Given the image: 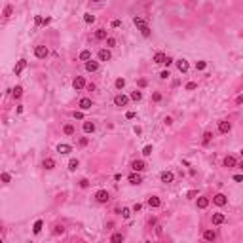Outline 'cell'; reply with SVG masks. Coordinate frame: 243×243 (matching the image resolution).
<instances>
[{
    "mask_svg": "<svg viewBox=\"0 0 243 243\" xmlns=\"http://www.w3.org/2000/svg\"><path fill=\"white\" fill-rule=\"evenodd\" d=\"M78 107L82 108V110H90V108L93 107V101L90 99V97H84V99H80V103H78Z\"/></svg>",
    "mask_w": 243,
    "mask_h": 243,
    "instance_id": "ba28073f",
    "label": "cell"
},
{
    "mask_svg": "<svg viewBox=\"0 0 243 243\" xmlns=\"http://www.w3.org/2000/svg\"><path fill=\"white\" fill-rule=\"evenodd\" d=\"M91 2H101V0H91Z\"/></svg>",
    "mask_w": 243,
    "mask_h": 243,
    "instance_id": "91938a15",
    "label": "cell"
},
{
    "mask_svg": "<svg viewBox=\"0 0 243 243\" xmlns=\"http://www.w3.org/2000/svg\"><path fill=\"white\" fill-rule=\"evenodd\" d=\"M131 169H133V171H144V169H146V163H144V161L143 160H135V161H133V163H131Z\"/></svg>",
    "mask_w": 243,
    "mask_h": 243,
    "instance_id": "30bf717a",
    "label": "cell"
},
{
    "mask_svg": "<svg viewBox=\"0 0 243 243\" xmlns=\"http://www.w3.org/2000/svg\"><path fill=\"white\" fill-rule=\"evenodd\" d=\"M72 116H74L76 120H82V118H84V114H82V112H74V114H72Z\"/></svg>",
    "mask_w": 243,
    "mask_h": 243,
    "instance_id": "f5cc1de1",
    "label": "cell"
},
{
    "mask_svg": "<svg viewBox=\"0 0 243 243\" xmlns=\"http://www.w3.org/2000/svg\"><path fill=\"white\" fill-rule=\"evenodd\" d=\"M203 239H205V241H215V239H217V234H215V230H205V232H203Z\"/></svg>",
    "mask_w": 243,
    "mask_h": 243,
    "instance_id": "2e32d148",
    "label": "cell"
},
{
    "mask_svg": "<svg viewBox=\"0 0 243 243\" xmlns=\"http://www.w3.org/2000/svg\"><path fill=\"white\" fill-rule=\"evenodd\" d=\"M87 84H86V80H84V76H76L74 78V82H72V87H74L76 91H80V90H84Z\"/></svg>",
    "mask_w": 243,
    "mask_h": 243,
    "instance_id": "277c9868",
    "label": "cell"
},
{
    "mask_svg": "<svg viewBox=\"0 0 243 243\" xmlns=\"http://www.w3.org/2000/svg\"><path fill=\"white\" fill-rule=\"evenodd\" d=\"M114 86H116V90H124V86H125V80L124 78H118L114 82Z\"/></svg>",
    "mask_w": 243,
    "mask_h": 243,
    "instance_id": "836d02e7",
    "label": "cell"
},
{
    "mask_svg": "<svg viewBox=\"0 0 243 243\" xmlns=\"http://www.w3.org/2000/svg\"><path fill=\"white\" fill-rule=\"evenodd\" d=\"M63 131H65V135H74V127H72L70 124H67V125H65V127H63Z\"/></svg>",
    "mask_w": 243,
    "mask_h": 243,
    "instance_id": "1f68e13d",
    "label": "cell"
},
{
    "mask_svg": "<svg viewBox=\"0 0 243 243\" xmlns=\"http://www.w3.org/2000/svg\"><path fill=\"white\" fill-rule=\"evenodd\" d=\"M135 116H137L135 112H133V110H129L127 114H125V118H127V120H133V118H135Z\"/></svg>",
    "mask_w": 243,
    "mask_h": 243,
    "instance_id": "f907efd6",
    "label": "cell"
},
{
    "mask_svg": "<svg viewBox=\"0 0 243 243\" xmlns=\"http://www.w3.org/2000/svg\"><path fill=\"white\" fill-rule=\"evenodd\" d=\"M152 99L156 101V103H158V101H161V93H158V91H156V93H152Z\"/></svg>",
    "mask_w": 243,
    "mask_h": 243,
    "instance_id": "c3c4849f",
    "label": "cell"
},
{
    "mask_svg": "<svg viewBox=\"0 0 243 243\" xmlns=\"http://www.w3.org/2000/svg\"><path fill=\"white\" fill-rule=\"evenodd\" d=\"M110 25H112V29H118V27L122 25V21H120V19H114V21H112Z\"/></svg>",
    "mask_w": 243,
    "mask_h": 243,
    "instance_id": "7dc6e473",
    "label": "cell"
},
{
    "mask_svg": "<svg viewBox=\"0 0 243 243\" xmlns=\"http://www.w3.org/2000/svg\"><path fill=\"white\" fill-rule=\"evenodd\" d=\"M95 200L99 201V203H107V201L110 200V194H108L107 190H99V192L95 194Z\"/></svg>",
    "mask_w": 243,
    "mask_h": 243,
    "instance_id": "7a4b0ae2",
    "label": "cell"
},
{
    "mask_svg": "<svg viewBox=\"0 0 243 243\" xmlns=\"http://www.w3.org/2000/svg\"><path fill=\"white\" fill-rule=\"evenodd\" d=\"M213 203L218 205V207H224V205L228 203V198H226L224 194H217V196H213Z\"/></svg>",
    "mask_w": 243,
    "mask_h": 243,
    "instance_id": "3957f363",
    "label": "cell"
},
{
    "mask_svg": "<svg viewBox=\"0 0 243 243\" xmlns=\"http://www.w3.org/2000/svg\"><path fill=\"white\" fill-rule=\"evenodd\" d=\"M196 87H198V84H196V82H188V84H186V90H188V91L196 90Z\"/></svg>",
    "mask_w": 243,
    "mask_h": 243,
    "instance_id": "7bdbcfd3",
    "label": "cell"
},
{
    "mask_svg": "<svg viewBox=\"0 0 243 243\" xmlns=\"http://www.w3.org/2000/svg\"><path fill=\"white\" fill-rule=\"evenodd\" d=\"M236 165H237V161H236L234 156H226L224 158V167H236Z\"/></svg>",
    "mask_w": 243,
    "mask_h": 243,
    "instance_id": "ac0fdd59",
    "label": "cell"
},
{
    "mask_svg": "<svg viewBox=\"0 0 243 243\" xmlns=\"http://www.w3.org/2000/svg\"><path fill=\"white\" fill-rule=\"evenodd\" d=\"M133 23H135V27H139V29L146 25V23H144V19H141V17H133Z\"/></svg>",
    "mask_w": 243,
    "mask_h": 243,
    "instance_id": "d6a6232c",
    "label": "cell"
},
{
    "mask_svg": "<svg viewBox=\"0 0 243 243\" xmlns=\"http://www.w3.org/2000/svg\"><path fill=\"white\" fill-rule=\"evenodd\" d=\"M171 63H173V59H171V57H169V55H167V59H165V63H163V65H167V67H169V65H171Z\"/></svg>",
    "mask_w": 243,
    "mask_h": 243,
    "instance_id": "6f0895ef",
    "label": "cell"
},
{
    "mask_svg": "<svg viewBox=\"0 0 243 243\" xmlns=\"http://www.w3.org/2000/svg\"><path fill=\"white\" fill-rule=\"evenodd\" d=\"M141 99H143V93H141V91H131V101H141Z\"/></svg>",
    "mask_w": 243,
    "mask_h": 243,
    "instance_id": "4dcf8cb0",
    "label": "cell"
},
{
    "mask_svg": "<svg viewBox=\"0 0 243 243\" xmlns=\"http://www.w3.org/2000/svg\"><path fill=\"white\" fill-rule=\"evenodd\" d=\"M118 213H122V217H124V218H129V215H131V211H129L127 207H124V209H118Z\"/></svg>",
    "mask_w": 243,
    "mask_h": 243,
    "instance_id": "f35d334b",
    "label": "cell"
},
{
    "mask_svg": "<svg viewBox=\"0 0 243 243\" xmlns=\"http://www.w3.org/2000/svg\"><path fill=\"white\" fill-rule=\"evenodd\" d=\"M84 21H86V23H93V21H95V15H91V14H84Z\"/></svg>",
    "mask_w": 243,
    "mask_h": 243,
    "instance_id": "ab89813d",
    "label": "cell"
},
{
    "mask_svg": "<svg viewBox=\"0 0 243 243\" xmlns=\"http://www.w3.org/2000/svg\"><path fill=\"white\" fill-rule=\"evenodd\" d=\"M141 209H143V205H141V203H135V205H133V211H135V213H139Z\"/></svg>",
    "mask_w": 243,
    "mask_h": 243,
    "instance_id": "816d5d0a",
    "label": "cell"
},
{
    "mask_svg": "<svg viewBox=\"0 0 243 243\" xmlns=\"http://www.w3.org/2000/svg\"><path fill=\"white\" fill-rule=\"evenodd\" d=\"M177 68H179L180 72H186V70H188V68H190L188 61H186V59H179V61H177Z\"/></svg>",
    "mask_w": 243,
    "mask_h": 243,
    "instance_id": "5bb4252c",
    "label": "cell"
},
{
    "mask_svg": "<svg viewBox=\"0 0 243 243\" xmlns=\"http://www.w3.org/2000/svg\"><path fill=\"white\" fill-rule=\"evenodd\" d=\"M143 154H144V156H150V154H152V144H146V146L143 148Z\"/></svg>",
    "mask_w": 243,
    "mask_h": 243,
    "instance_id": "b9f144b4",
    "label": "cell"
},
{
    "mask_svg": "<svg viewBox=\"0 0 243 243\" xmlns=\"http://www.w3.org/2000/svg\"><path fill=\"white\" fill-rule=\"evenodd\" d=\"M141 34H143L144 36V38H148V36H150V27H148V25H144V27H141Z\"/></svg>",
    "mask_w": 243,
    "mask_h": 243,
    "instance_id": "f546056e",
    "label": "cell"
},
{
    "mask_svg": "<svg viewBox=\"0 0 243 243\" xmlns=\"http://www.w3.org/2000/svg\"><path fill=\"white\" fill-rule=\"evenodd\" d=\"M205 67H207V61H198L196 63V70H205Z\"/></svg>",
    "mask_w": 243,
    "mask_h": 243,
    "instance_id": "e575fe53",
    "label": "cell"
},
{
    "mask_svg": "<svg viewBox=\"0 0 243 243\" xmlns=\"http://www.w3.org/2000/svg\"><path fill=\"white\" fill-rule=\"evenodd\" d=\"M165 59H167V55H165V53H161V51H158V53L156 55H154V63H156V65H163L165 63Z\"/></svg>",
    "mask_w": 243,
    "mask_h": 243,
    "instance_id": "4fadbf2b",
    "label": "cell"
},
{
    "mask_svg": "<svg viewBox=\"0 0 243 243\" xmlns=\"http://www.w3.org/2000/svg\"><path fill=\"white\" fill-rule=\"evenodd\" d=\"M42 226H44L42 220H36L34 226H32V232H34V234H40V232H42Z\"/></svg>",
    "mask_w": 243,
    "mask_h": 243,
    "instance_id": "83f0119b",
    "label": "cell"
},
{
    "mask_svg": "<svg viewBox=\"0 0 243 243\" xmlns=\"http://www.w3.org/2000/svg\"><path fill=\"white\" fill-rule=\"evenodd\" d=\"M10 179H11V177L8 175V173H2V182H4V184H8V182H10Z\"/></svg>",
    "mask_w": 243,
    "mask_h": 243,
    "instance_id": "bcb514c9",
    "label": "cell"
},
{
    "mask_svg": "<svg viewBox=\"0 0 243 243\" xmlns=\"http://www.w3.org/2000/svg\"><path fill=\"white\" fill-rule=\"evenodd\" d=\"M80 144H82V146H86V144H87V139H86V137H82V139H80Z\"/></svg>",
    "mask_w": 243,
    "mask_h": 243,
    "instance_id": "9f6ffc18",
    "label": "cell"
},
{
    "mask_svg": "<svg viewBox=\"0 0 243 243\" xmlns=\"http://www.w3.org/2000/svg\"><path fill=\"white\" fill-rule=\"evenodd\" d=\"M11 95H14V99H19V97L23 95V87L21 86H15L14 90H11Z\"/></svg>",
    "mask_w": 243,
    "mask_h": 243,
    "instance_id": "484cf974",
    "label": "cell"
},
{
    "mask_svg": "<svg viewBox=\"0 0 243 243\" xmlns=\"http://www.w3.org/2000/svg\"><path fill=\"white\" fill-rule=\"evenodd\" d=\"M57 152L59 154H68V152H72V146H70V144H59Z\"/></svg>",
    "mask_w": 243,
    "mask_h": 243,
    "instance_id": "603a6c76",
    "label": "cell"
},
{
    "mask_svg": "<svg viewBox=\"0 0 243 243\" xmlns=\"http://www.w3.org/2000/svg\"><path fill=\"white\" fill-rule=\"evenodd\" d=\"M211 139H213V133L211 131H205L203 133V141H201V143H203V146H207V144L211 143Z\"/></svg>",
    "mask_w": 243,
    "mask_h": 243,
    "instance_id": "4316f807",
    "label": "cell"
},
{
    "mask_svg": "<svg viewBox=\"0 0 243 243\" xmlns=\"http://www.w3.org/2000/svg\"><path fill=\"white\" fill-rule=\"evenodd\" d=\"M68 169H70V171H76V169H78V160H70L68 161Z\"/></svg>",
    "mask_w": 243,
    "mask_h": 243,
    "instance_id": "d590c367",
    "label": "cell"
},
{
    "mask_svg": "<svg viewBox=\"0 0 243 243\" xmlns=\"http://www.w3.org/2000/svg\"><path fill=\"white\" fill-rule=\"evenodd\" d=\"M110 241L112 243H122V241H124V234H112Z\"/></svg>",
    "mask_w": 243,
    "mask_h": 243,
    "instance_id": "f1b7e54d",
    "label": "cell"
},
{
    "mask_svg": "<svg viewBox=\"0 0 243 243\" xmlns=\"http://www.w3.org/2000/svg\"><path fill=\"white\" fill-rule=\"evenodd\" d=\"M34 55H36L38 59H46L48 55H50V50H48L46 46H36V48H34Z\"/></svg>",
    "mask_w": 243,
    "mask_h": 243,
    "instance_id": "6da1fadb",
    "label": "cell"
},
{
    "mask_svg": "<svg viewBox=\"0 0 243 243\" xmlns=\"http://www.w3.org/2000/svg\"><path fill=\"white\" fill-rule=\"evenodd\" d=\"M207 205H209V198H205V196L198 198V207H200V209H205Z\"/></svg>",
    "mask_w": 243,
    "mask_h": 243,
    "instance_id": "7402d4cb",
    "label": "cell"
},
{
    "mask_svg": "<svg viewBox=\"0 0 243 243\" xmlns=\"http://www.w3.org/2000/svg\"><path fill=\"white\" fill-rule=\"evenodd\" d=\"M160 179H161V182L169 184V182H173V180H175V175H173L171 171H163V173L160 175Z\"/></svg>",
    "mask_w": 243,
    "mask_h": 243,
    "instance_id": "8fae6325",
    "label": "cell"
},
{
    "mask_svg": "<svg viewBox=\"0 0 243 243\" xmlns=\"http://www.w3.org/2000/svg\"><path fill=\"white\" fill-rule=\"evenodd\" d=\"M80 186H82V188H87V186H90V180H87V179H82V180H80Z\"/></svg>",
    "mask_w": 243,
    "mask_h": 243,
    "instance_id": "681fc988",
    "label": "cell"
},
{
    "mask_svg": "<svg viewBox=\"0 0 243 243\" xmlns=\"http://www.w3.org/2000/svg\"><path fill=\"white\" fill-rule=\"evenodd\" d=\"M80 61H91V51L90 50H84V51H80Z\"/></svg>",
    "mask_w": 243,
    "mask_h": 243,
    "instance_id": "cb8c5ba5",
    "label": "cell"
},
{
    "mask_svg": "<svg viewBox=\"0 0 243 243\" xmlns=\"http://www.w3.org/2000/svg\"><path fill=\"white\" fill-rule=\"evenodd\" d=\"M63 232H65V226L63 224H57L53 228V234H55V236H59V234H63Z\"/></svg>",
    "mask_w": 243,
    "mask_h": 243,
    "instance_id": "74e56055",
    "label": "cell"
},
{
    "mask_svg": "<svg viewBox=\"0 0 243 243\" xmlns=\"http://www.w3.org/2000/svg\"><path fill=\"white\" fill-rule=\"evenodd\" d=\"M108 36H107V31L104 29H97L95 31V40H107Z\"/></svg>",
    "mask_w": 243,
    "mask_h": 243,
    "instance_id": "44dd1931",
    "label": "cell"
},
{
    "mask_svg": "<svg viewBox=\"0 0 243 243\" xmlns=\"http://www.w3.org/2000/svg\"><path fill=\"white\" fill-rule=\"evenodd\" d=\"M241 156H243V150H241Z\"/></svg>",
    "mask_w": 243,
    "mask_h": 243,
    "instance_id": "94428289",
    "label": "cell"
},
{
    "mask_svg": "<svg viewBox=\"0 0 243 243\" xmlns=\"http://www.w3.org/2000/svg\"><path fill=\"white\" fill-rule=\"evenodd\" d=\"M97 57H99V61H110L112 59V53H110V50H107V48H103V50H99V53H97Z\"/></svg>",
    "mask_w": 243,
    "mask_h": 243,
    "instance_id": "8992f818",
    "label": "cell"
},
{
    "mask_svg": "<svg viewBox=\"0 0 243 243\" xmlns=\"http://www.w3.org/2000/svg\"><path fill=\"white\" fill-rule=\"evenodd\" d=\"M82 127H84V133H93V131H95V124H93L91 120L84 122V125H82Z\"/></svg>",
    "mask_w": 243,
    "mask_h": 243,
    "instance_id": "9a60e30c",
    "label": "cell"
},
{
    "mask_svg": "<svg viewBox=\"0 0 243 243\" xmlns=\"http://www.w3.org/2000/svg\"><path fill=\"white\" fill-rule=\"evenodd\" d=\"M25 67H27V61H25V59H19V61H17V67H15V76L21 74Z\"/></svg>",
    "mask_w": 243,
    "mask_h": 243,
    "instance_id": "d6986e66",
    "label": "cell"
},
{
    "mask_svg": "<svg viewBox=\"0 0 243 243\" xmlns=\"http://www.w3.org/2000/svg\"><path fill=\"white\" fill-rule=\"evenodd\" d=\"M127 180L131 182V184H141V182H143V179H141V175H139V171H133L131 175L127 177Z\"/></svg>",
    "mask_w": 243,
    "mask_h": 243,
    "instance_id": "7c38bea8",
    "label": "cell"
},
{
    "mask_svg": "<svg viewBox=\"0 0 243 243\" xmlns=\"http://www.w3.org/2000/svg\"><path fill=\"white\" fill-rule=\"evenodd\" d=\"M107 46H108V48H114V46H116V38L108 36V38H107Z\"/></svg>",
    "mask_w": 243,
    "mask_h": 243,
    "instance_id": "60d3db41",
    "label": "cell"
},
{
    "mask_svg": "<svg viewBox=\"0 0 243 243\" xmlns=\"http://www.w3.org/2000/svg\"><path fill=\"white\" fill-rule=\"evenodd\" d=\"M163 124H165V125H171V124H173V118H169V116H167V118L163 120Z\"/></svg>",
    "mask_w": 243,
    "mask_h": 243,
    "instance_id": "11a10c76",
    "label": "cell"
},
{
    "mask_svg": "<svg viewBox=\"0 0 243 243\" xmlns=\"http://www.w3.org/2000/svg\"><path fill=\"white\" fill-rule=\"evenodd\" d=\"M11 11H14V8H11V6H6V8H4V11H2V15L8 19V17L11 15Z\"/></svg>",
    "mask_w": 243,
    "mask_h": 243,
    "instance_id": "8d00e7d4",
    "label": "cell"
},
{
    "mask_svg": "<svg viewBox=\"0 0 243 243\" xmlns=\"http://www.w3.org/2000/svg\"><path fill=\"white\" fill-rule=\"evenodd\" d=\"M139 86H141V87H144V86H146V80L141 78V80H139Z\"/></svg>",
    "mask_w": 243,
    "mask_h": 243,
    "instance_id": "680465c9",
    "label": "cell"
},
{
    "mask_svg": "<svg viewBox=\"0 0 243 243\" xmlns=\"http://www.w3.org/2000/svg\"><path fill=\"white\" fill-rule=\"evenodd\" d=\"M34 25H44V19H42V15H36V17H34Z\"/></svg>",
    "mask_w": 243,
    "mask_h": 243,
    "instance_id": "f6af8a7d",
    "label": "cell"
},
{
    "mask_svg": "<svg viewBox=\"0 0 243 243\" xmlns=\"http://www.w3.org/2000/svg\"><path fill=\"white\" fill-rule=\"evenodd\" d=\"M42 165H44V169H53V167H55V160H51V158H46Z\"/></svg>",
    "mask_w": 243,
    "mask_h": 243,
    "instance_id": "d4e9b609",
    "label": "cell"
},
{
    "mask_svg": "<svg viewBox=\"0 0 243 243\" xmlns=\"http://www.w3.org/2000/svg\"><path fill=\"white\" fill-rule=\"evenodd\" d=\"M99 68V63L97 61H86V70L87 72H95Z\"/></svg>",
    "mask_w": 243,
    "mask_h": 243,
    "instance_id": "e0dca14e",
    "label": "cell"
},
{
    "mask_svg": "<svg viewBox=\"0 0 243 243\" xmlns=\"http://www.w3.org/2000/svg\"><path fill=\"white\" fill-rule=\"evenodd\" d=\"M169 76H171V74H169V70H161V72H160V78H161V80H167Z\"/></svg>",
    "mask_w": 243,
    "mask_h": 243,
    "instance_id": "ee69618b",
    "label": "cell"
},
{
    "mask_svg": "<svg viewBox=\"0 0 243 243\" xmlns=\"http://www.w3.org/2000/svg\"><path fill=\"white\" fill-rule=\"evenodd\" d=\"M224 220H226V217L222 213H215L213 215V224H222Z\"/></svg>",
    "mask_w": 243,
    "mask_h": 243,
    "instance_id": "ffe728a7",
    "label": "cell"
},
{
    "mask_svg": "<svg viewBox=\"0 0 243 243\" xmlns=\"http://www.w3.org/2000/svg\"><path fill=\"white\" fill-rule=\"evenodd\" d=\"M234 180H236V182H243V175H234Z\"/></svg>",
    "mask_w": 243,
    "mask_h": 243,
    "instance_id": "db71d44e",
    "label": "cell"
},
{
    "mask_svg": "<svg viewBox=\"0 0 243 243\" xmlns=\"http://www.w3.org/2000/svg\"><path fill=\"white\" fill-rule=\"evenodd\" d=\"M127 103H129V97L122 95V93H118V95L114 97V104H116V107H125Z\"/></svg>",
    "mask_w": 243,
    "mask_h": 243,
    "instance_id": "52a82bcc",
    "label": "cell"
},
{
    "mask_svg": "<svg viewBox=\"0 0 243 243\" xmlns=\"http://www.w3.org/2000/svg\"><path fill=\"white\" fill-rule=\"evenodd\" d=\"M146 205H148V207H152V209H156V207H160V205H161V200L158 196H150L146 200Z\"/></svg>",
    "mask_w": 243,
    "mask_h": 243,
    "instance_id": "9c48e42d",
    "label": "cell"
},
{
    "mask_svg": "<svg viewBox=\"0 0 243 243\" xmlns=\"http://www.w3.org/2000/svg\"><path fill=\"white\" fill-rule=\"evenodd\" d=\"M230 129H232V124H230L228 120H220V122H218V131H220L222 135L230 133Z\"/></svg>",
    "mask_w": 243,
    "mask_h": 243,
    "instance_id": "5b68a950",
    "label": "cell"
}]
</instances>
